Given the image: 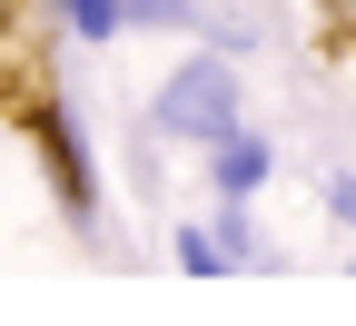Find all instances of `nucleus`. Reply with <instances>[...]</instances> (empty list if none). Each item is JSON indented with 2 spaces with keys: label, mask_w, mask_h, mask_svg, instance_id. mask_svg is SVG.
Listing matches in <instances>:
<instances>
[{
  "label": "nucleus",
  "mask_w": 356,
  "mask_h": 326,
  "mask_svg": "<svg viewBox=\"0 0 356 326\" xmlns=\"http://www.w3.org/2000/svg\"><path fill=\"white\" fill-rule=\"evenodd\" d=\"M139 30H198V0H129Z\"/></svg>",
  "instance_id": "0eeeda50"
},
{
  "label": "nucleus",
  "mask_w": 356,
  "mask_h": 326,
  "mask_svg": "<svg viewBox=\"0 0 356 326\" xmlns=\"http://www.w3.org/2000/svg\"><path fill=\"white\" fill-rule=\"evenodd\" d=\"M60 10V30H79V40H119L129 30V0H50Z\"/></svg>",
  "instance_id": "20e7f679"
},
{
  "label": "nucleus",
  "mask_w": 356,
  "mask_h": 326,
  "mask_svg": "<svg viewBox=\"0 0 356 326\" xmlns=\"http://www.w3.org/2000/svg\"><path fill=\"white\" fill-rule=\"evenodd\" d=\"M218 238H228V257H238V267H267V257H277V247L248 227V198H218Z\"/></svg>",
  "instance_id": "423d86ee"
},
{
  "label": "nucleus",
  "mask_w": 356,
  "mask_h": 326,
  "mask_svg": "<svg viewBox=\"0 0 356 326\" xmlns=\"http://www.w3.org/2000/svg\"><path fill=\"white\" fill-rule=\"evenodd\" d=\"M159 138H188V149H218L238 129V60H178L159 79Z\"/></svg>",
  "instance_id": "f257e3e1"
},
{
  "label": "nucleus",
  "mask_w": 356,
  "mask_h": 326,
  "mask_svg": "<svg viewBox=\"0 0 356 326\" xmlns=\"http://www.w3.org/2000/svg\"><path fill=\"white\" fill-rule=\"evenodd\" d=\"M178 267H188V277H228V267H238L228 238H218V218H208V227H178Z\"/></svg>",
  "instance_id": "39448f33"
},
{
  "label": "nucleus",
  "mask_w": 356,
  "mask_h": 326,
  "mask_svg": "<svg viewBox=\"0 0 356 326\" xmlns=\"http://www.w3.org/2000/svg\"><path fill=\"white\" fill-rule=\"evenodd\" d=\"M327 10H337V20H346V30H356V0H327Z\"/></svg>",
  "instance_id": "1a4fd4ad"
},
{
  "label": "nucleus",
  "mask_w": 356,
  "mask_h": 326,
  "mask_svg": "<svg viewBox=\"0 0 356 326\" xmlns=\"http://www.w3.org/2000/svg\"><path fill=\"white\" fill-rule=\"evenodd\" d=\"M317 208H327V218H346V227H356V168H327V178H317Z\"/></svg>",
  "instance_id": "6e6552de"
},
{
  "label": "nucleus",
  "mask_w": 356,
  "mask_h": 326,
  "mask_svg": "<svg viewBox=\"0 0 356 326\" xmlns=\"http://www.w3.org/2000/svg\"><path fill=\"white\" fill-rule=\"evenodd\" d=\"M267 168H277V149H267V138L238 119V129L208 149V188H218V198H257V188H267Z\"/></svg>",
  "instance_id": "7ed1b4c3"
},
{
  "label": "nucleus",
  "mask_w": 356,
  "mask_h": 326,
  "mask_svg": "<svg viewBox=\"0 0 356 326\" xmlns=\"http://www.w3.org/2000/svg\"><path fill=\"white\" fill-rule=\"evenodd\" d=\"M40 149H50L60 208H70V218H99V168H89V129H79L70 109H40Z\"/></svg>",
  "instance_id": "f03ea898"
}]
</instances>
